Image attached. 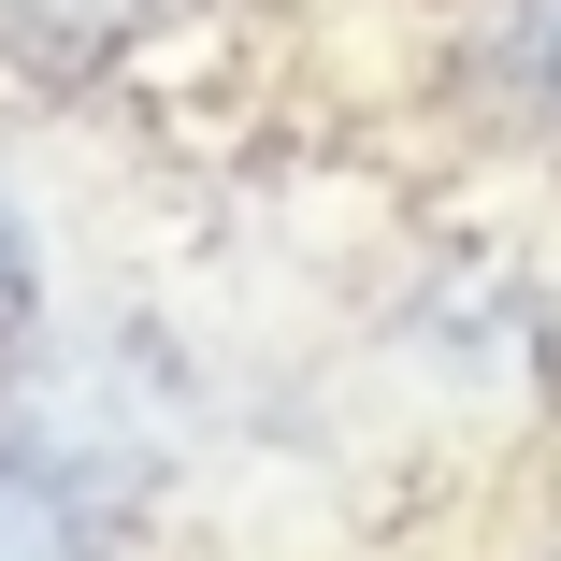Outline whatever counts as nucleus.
Wrapping results in <instances>:
<instances>
[{"instance_id": "1", "label": "nucleus", "mask_w": 561, "mask_h": 561, "mask_svg": "<svg viewBox=\"0 0 561 561\" xmlns=\"http://www.w3.org/2000/svg\"><path fill=\"white\" fill-rule=\"evenodd\" d=\"M0 446L44 461L87 518H130L173 476V446H187V360L159 346V331H101V346L44 360L15 403H0Z\"/></svg>"}, {"instance_id": "2", "label": "nucleus", "mask_w": 561, "mask_h": 561, "mask_svg": "<svg viewBox=\"0 0 561 561\" xmlns=\"http://www.w3.org/2000/svg\"><path fill=\"white\" fill-rule=\"evenodd\" d=\"M145 30V0H0V72H30V87H87V72H116Z\"/></svg>"}, {"instance_id": "3", "label": "nucleus", "mask_w": 561, "mask_h": 561, "mask_svg": "<svg viewBox=\"0 0 561 561\" xmlns=\"http://www.w3.org/2000/svg\"><path fill=\"white\" fill-rule=\"evenodd\" d=\"M87 533H101V518H87L44 461H15V446H0V561H101Z\"/></svg>"}, {"instance_id": "4", "label": "nucleus", "mask_w": 561, "mask_h": 561, "mask_svg": "<svg viewBox=\"0 0 561 561\" xmlns=\"http://www.w3.org/2000/svg\"><path fill=\"white\" fill-rule=\"evenodd\" d=\"M490 58H504V87L533 101V116H561V0H504V15H490Z\"/></svg>"}, {"instance_id": "5", "label": "nucleus", "mask_w": 561, "mask_h": 561, "mask_svg": "<svg viewBox=\"0 0 561 561\" xmlns=\"http://www.w3.org/2000/svg\"><path fill=\"white\" fill-rule=\"evenodd\" d=\"M44 317V245H30V216L0 202V331H30Z\"/></svg>"}]
</instances>
